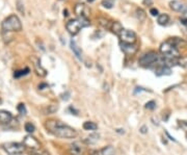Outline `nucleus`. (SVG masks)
Segmentation results:
<instances>
[{
	"label": "nucleus",
	"instance_id": "nucleus-32",
	"mask_svg": "<svg viewBox=\"0 0 187 155\" xmlns=\"http://www.w3.org/2000/svg\"><path fill=\"white\" fill-rule=\"evenodd\" d=\"M179 65L187 66V56L183 57V58H181V60H179Z\"/></svg>",
	"mask_w": 187,
	"mask_h": 155
},
{
	"label": "nucleus",
	"instance_id": "nucleus-37",
	"mask_svg": "<svg viewBox=\"0 0 187 155\" xmlns=\"http://www.w3.org/2000/svg\"><path fill=\"white\" fill-rule=\"evenodd\" d=\"M145 4H152V0H143Z\"/></svg>",
	"mask_w": 187,
	"mask_h": 155
},
{
	"label": "nucleus",
	"instance_id": "nucleus-14",
	"mask_svg": "<svg viewBox=\"0 0 187 155\" xmlns=\"http://www.w3.org/2000/svg\"><path fill=\"white\" fill-rule=\"evenodd\" d=\"M12 114H10V111H6V110H2V109H0V123L1 124H8L12 121Z\"/></svg>",
	"mask_w": 187,
	"mask_h": 155
},
{
	"label": "nucleus",
	"instance_id": "nucleus-18",
	"mask_svg": "<svg viewBox=\"0 0 187 155\" xmlns=\"http://www.w3.org/2000/svg\"><path fill=\"white\" fill-rule=\"evenodd\" d=\"M99 155H114V150L111 146H107V147L103 148L102 150L98 151Z\"/></svg>",
	"mask_w": 187,
	"mask_h": 155
},
{
	"label": "nucleus",
	"instance_id": "nucleus-16",
	"mask_svg": "<svg viewBox=\"0 0 187 155\" xmlns=\"http://www.w3.org/2000/svg\"><path fill=\"white\" fill-rule=\"evenodd\" d=\"M99 140H100V134L99 133H93V134L88 135L86 139H84V143L87 144V145H93V144H96Z\"/></svg>",
	"mask_w": 187,
	"mask_h": 155
},
{
	"label": "nucleus",
	"instance_id": "nucleus-22",
	"mask_svg": "<svg viewBox=\"0 0 187 155\" xmlns=\"http://www.w3.org/2000/svg\"><path fill=\"white\" fill-rule=\"evenodd\" d=\"M34 67H35V71L39 75H41V76L46 75V71H45V69H43V68L41 67V65H40L39 62H36L35 64H34Z\"/></svg>",
	"mask_w": 187,
	"mask_h": 155
},
{
	"label": "nucleus",
	"instance_id": "nucleus-2",
	"mask_svg": "<svg viewBox=\"0 0 187 155\" xmlns=\"http://www.w3.org/2000/svg\"><path fill=\"white\" fill-rule=\"evenodd\" d=\"M3 32H10V31H21L22 30V23L17 15H10L3 20L1 24Z\"/></svg>",
	"mask_w": 187,
	"mask_h": 155
},
{
	"label": "nucleus",
	"instance_id": "nucleus-8",
	"mask_svg": "<svg viewBox=\"0 0 187 155\" xmlns=\"http://www.w3.org/2000/svg\"><path fill=\"white\" fill-rule=\"evenodd\" d=\"M169 8L180 14H187V5L185 3L181 2V1H178V0L171 1L169 2Z\"/></svg>",
	"mask_w": 187,
	"mask_h": 155
},
{
	"label": "nucleus",
	"instance_id": "nucleus-3",
	"mask_svg": "<svg viewBox=\"0 0 187 155\" xmlns=\"http://www.w3.org/2000/svg\"><path fill=\"white\" fill-rule=\"evenodd\" d=\"M160 52L162 55L167 57H178L180 56L179 50L177 49V46L174 45L171 41H166L160 45Z\"/></svg>",
	"mask_w": 187,
	"mask_h": 155
},
{
	"label": "nucleus",
	"instance_id": "nucleus-5",
	"mask_svg": "<svg viewBox=\"0 0 187 155\" xmlns=\"http://www.w3.org/2000/svg\"><path fill=\"white\" fill-rule=\"evenodd\" d=\"M3 149L8 155H19L24 152L25 146L20 143H6L3 145Z\"/></svg>",
	"mask_w": 187,
	"mask_h": 155
},
{
	"label": "nucleus",
	"instance_id": "nucleus-29",
	"mask_svg": "<svg viewBox=\"0 0 187 155\" xmlns=\"http://www.w3.org/2000/svg\"><path fill=\"white\" fill-rule=\"evenodd\" d=\"M18 110L20 111L21 115H25L26 114V108H25V105L24 104H19L18 105Z\"/></svg>",
	"mask_w": 187,
	"mask_h": 155
},
{
	"label": "nucleus",
	"instance_id": "nucleus-26",
	"mask_svg": "<svg viewBox=\"0 0 187 155\" xmlns=\"http://www.w3.org/2000/svg\"><path fill=\"white\" fill-rule=\"evenodd\" d=\"M25 130L29 133H32L34 131V125L31 123H26L25 124Z\"/></svg>",
	"mask_w": 187,
	"mask_h": 155
},
{
	"label": "nucleus",
	"instance_id": "nucleus-6",
	"mask_svg": "<svg viewBox=\"0 0 187 155\" xmlns=\"http://www.w3.org/2000/svg\"><path fill=\"white\" fill-rule=\"evenodd\" d=\"M117 36L119 38L121 42L123 43H129V44H134L135 41H136V34H135L134 31L132 30H128V29L123 28L121 30Z\"/></svg>",
	"mask_w": 187,
	"mask_h": 155
},
{
	"label": "nucleus",
	"instance_id": "nucleus-10",
	"mask_svg": "<svg viewBox=\"0 0 187 155\" xmlns=\"http://www.w3.org/2000/svg\"><path fill=\"white\" fill-rule=\"evenodd\" d=\"M119 46H121V49L123 50V52L127 55H133L135 52L137 51V47L135 46L134 44H129V43H123V42H121Z\"/></svg>",
	"mask_w": 187,
	"mask_h": 155
},
{
	"label": "nucleus",
	"instance_id": "nucleus-19",
	"mask_svg": "<svg viewBox=\"0 0 187 155\" xmlns=\"http://www.w3.org/2000/svg\"><path fill=\"white\" fill-rule=\"evenodd\" d=\"M135 17L137 18V20L139 21H145V17H147V15H145V12L143 10V8H136V10H135Z\"/></svg>",
	"mask_w": 187,
	"mask_h": 155
},
{
	"label": "nucleus",
	"instance_id": "nucleus-7",
	"mask_svg": "<svg viewBox=\"0 0 187 155\" xmlns=\"http://www.w3.org/2000/svg\"><path fill=\"white\" fill-rule=\"evenodd\" d=\"M66 28L67 30L69 31V34H72V36H76V34L81 30V28H83L82 24L79 21V19H73V20H70L66 24Z\"/></svg>",
	"mask_w": 187,
	"mask_h": 155
},
{
	"label": "nucleus",
	"instance_id": "nucleus-15",
	"mask_svg": "<svg viewBox=\"0 0 187 155\" xmlns=\"http://www.w3.org/2000/svg\"><path fill=\"white\" fill-rule=\"evenodd\" d=\"M70 46H71V49H72V51L74 52V54H75V56L77 57L78 60H82V52H81L80 48L77 46V44L75 43V41H71L70 43Z\"/></svg>",
	"mask_w": 187,
	"mask_h": 155
},
{
	"label": "nucleus",
	"instance_id": "nucleus-36",
	"mask_svg": "<svg viewBox=\"0 0 187 155\" xmlns=\"http://www.w3.org/2000/svg\"><path fill=\"white\" fill-rule=\"evenodd\" d=\"M62 96H63V97H62L63 100H69V98H70V97H69V96H70V93L67 92V93H66V97H65V95H62Z\"/></svg>",
	"mask_w": 187,
	"mask_h": 155
},
{
	"label": "nucleus",
	"instance_id": "nucleus-35",
	"mask_svg": "<svg viewBox=\"0 0 187 155\" xmlns=\"http://www.w3.org/2000/svg\"><path fill=\"white\" fill-rule=\"evenodd\" d=\"M139 130H140V132H141V133H143V134H145V133H147V131H148V127L143 126Z\"/></svg>",
	"mask_w": 187,
	"mask_h": 155
},
{
	"label": "nucleus",
	"instance_id": "nucleus-1",
	"mask_svg": "<svg viewBox=\"0 0 187 155\" xmlns=\"http://www.w3.org/2000/svg\"><path fill=\"white\" fill-rule=\"evenodd\" d=\"M46 128L52 134L61 139H74L77 136V131L74 128L63 124L60 121L50 120L46 122Z\"/></svg>",
	"mask_w": 187,
	"mask_h": 155
},
{
	"label": "nucleus",
	"instance_id": "nucleus-38",
	"mask_svg": "<svg viewBox=\"0 0 187 155\" xmlns=\"http://www.w3.org/2000/svg\"><path fill=\"white\" fill-rule=\"evenodd\" d=\"M88 2H93V1H95V0H87Z\"/></svg>",
	"mask_w": 187,
	"mask_h": 155
},
{
	"label": "nucleus",
	"instance_id": "nucleus-24",
	"mask_svg": "<svg viewBox=\"0 0 187 155\" xmlns=\"http://www.w3.org/2000/svg\"><path fill=\"white\" fill-rule=\"evenodd\" d=\"M99 23L101 24L103 27H105V28H110V27H111V25H110V23H109V21L106 20V19H104V18L99 19Z\"/></svg>",
	"mask_w": 187,
	"mask_h": 155
},
{
	"label": "nucleus",
	"instance_id": "nucleus-34",
	"mask_svg": "<svg viewBox=\"0 0 187 155\" xmlns=\"http://www.w3.org/2000/svg\"><path fill=\"white\" fill-rule=\"evenodd\" d=\"M179 20H180V22H181V24H183V25L186 26V27H187V18L182 17V18H180Z\"/></svg>",
	"mask_w": 187,
	"mask_h": 155
},
{
	"label": "nucleus",
	"instance_id": "nucleus-27",
	"mask_svg": "<svg viewBox=\"0 0 187 155\" xmlns=\"http://www.w3.org/2000/svg\"><path fill=\"white\" fill-rule=\"evenodd\" d=\"M28 72H29V69H27V68H26L25 70L17 71V72L15 73V77H20V76H22V75H26V74H28Z\"/></svg>",
	"mask_w": 187,
	"mask_h": 155
},
{
	"label": "nucleus",
	"instance_id": "nucleus-21",
	"mask_svg": "<svg viewBox=\"0 0 187 155\" xmlns=\"http://www.w3.org/2000/svg\"><path fill=\"white\" fill-rule=\"evenodd\" d=\"M98 128L96 123L91 121H87V122H84L83 123V129L84 130H96Z\"/></svg>",
	"mask_w": 187,
	"mask_h": 155
},
{
	"label": "nucleus",
	"instance_id": "nucleus-28",
	"mask_svg": "<svg viewBox=\"0 0 187 155\" xmlns=\"http://www.w3.org/2000/svg\"><path fill=\"white\" fill-rule=\"evenodd\" d=\"M155 107H156L155 101H150V102H148V103L145 104V108L148 109H154Z\"/></svg>",
	"mask_w": 187,
	"mask_h": 155
},
{
	"label": "nucleus",
	"instance_id": "nucleus-31",
	"mask_svg": "<svg viewBox=\"0 0 187 155\" xmlns=\"http://www.w3.org/2000/svg\"><path fill=\"white\" fill-rule=\"evenodd\" d=\"M33 155H49V154H48V152L45 150H40V151H35V152L33 153Z\"/></svg>",
	"mask_w": 187,
	"mask_h": 155
},
{
	"label": "nucleus",
	"instance_id": "nucleus-12",
	"mask_svg": "<svg viewBox=\"0 0 187 155\" xmlns=\"http://www.w3.org/2000/svg\"><path fill=\"white\" fill-rule=\"evenodd\" d=\"M69 151L72 155H83V153H84V150L79 145V143H73L72 145H70Z\"/></svg>",
	"mask_w": 187,
	"mask_h": 155
},
{
	"label": "nucleus",
	"instance_id": "nucleus-20",
	"mask_svg": "<svg viewBox=\"0 0 187 155\" xmlns=\"http://www.w3.org/2000/svg\"><path fill=\"white\" fill-rule=\"evenodd\" d=\"M110 29L112 30V32H113V34H115L117 36V34L121 32V30L123 29V26L121 25V23H119V22H112Z\"/></svg>",
	"mask_w": 187,
	"mask_h": 155
},
{
	"label": "nucleus",
	"instance_id": "nucleus-13",
	"mask_svg": "<svg viewBox=\"0 0 187 155\" xmlns=\"http://www.w3.org/2000/svg\"><path fill=\"white\" fill-rule=\"evenodd\" d=\"M155 74L156 76H167L171 74V68L166 67V66H159L156 68Z\"/></svg>",
	"mask_w": 187,
	"mask_h": 155
},
{
	"label": "nucleus",
	"instance_id": "nucleus-23",
	"mask_svg": "<svg viewBox=\"0 0 187 155\" xmlns=\"http://www.w3.org/2000/svg\"><path fill=\"white\" fill-rule=\"evenodd\" d=\"M101 4L105 8H112L114 5V0H102Z\"/></svg>",
	"mask_w": 187,
	"mask_h": 155
},
{
	"label": "nucleus",
	"instance_id": "nucleus-11",
	"mask_svg": "<svg viewBox=\"0 0 187 155\" xmlns=\"http://www.w3.org/2000/svg\"><path fill=\"white\" fill-rule=\"evenodd\" d=\"M74 12L78 16V18L79 17L87 18V8H86V6L84 4H80V3L76 4L75 8H74Z\"/></svg>",
	"mask_w": 187,
	"mask_h": 155
},
{
	"label": "nucleus",
	"instance_id": "nucleus-25",
	"mask_svg": "<svg viewBox=\"0 0 187 155\" xmlns=\"http://www.w3.org/2000/svg\"><path fill=\"white\" fill-rule=\"evenodd\" d=\"M58 109V106L55 105V104H51V105L48 106V108H47V112L48 114H53V112H55V111Z\"/></svg>",
	"mask_w": 187,
	"mask_h": 155
},
{
	"label": "nucleus",
	"instance_id": "nucleus-4",
	"mask_svg": "<svg viewBox=\"0 0 187 155\" xmlns=\"http://www.w3.org/2000/svg\"><path fill=\"white\" fill-rule=\"evenodd\" d=\"M159 58V54H157L156 52L151 51L143 54V56L140 57L139 60H138V64H139L141 67L145 68H150L154 65H157V62H158Z\"/></svg>",
	"mask_w": 187,
	"mask_h": 155
},
{
	"label": "nucleus",
	"instance_id": "nucleus-33",
	"mask_svg": "<svg viewBox=\"0 0 187 155\" xmlns=\"http://www.w3.org/2000/svg\"><path fill=\"white\" fill-rule=\"evenodd\" d=\"M150 14L152 16H158V10L157 8H151L150 10Z\"/></svg>",
	"mask_w": 187,
	"mask_h": 155
},
{
	"label": "nucleus",
	"instance_id": "nucleus-17",
	"mask_svg": "<svg viewBox=\"0 0 187 155\" xmlns=\"http://www.w3.org/2000/svg\"><path fill=\"white\" fill-rule=\"evenodd\" d=\"M157 22H158L159 25H167V23L169 22V15H166V14L159 15L158 16V19H157Z\"/></svg>",
	"mask_w": 187,
	"mask_h": 155
},
{
	"label": "nucleus",
	"instance_id": "nucleus-30",
	"mask_svg": "<svg viewBox=\"0 0 187 155\" xmlns=\"http://www.w3.org/2000/svg\"><path fill=\"white\" fill-rule=\"evenodd\" d=\"M179 126L181 127L183 130L187 131V122L186 121H179Z\"/></svg>",
	"mask_w": 187,
	"mask_h": 155
},
{
	"label": "nucleus",
	"instance_id": "nucleus-9",
	"mask_svg": "<svg viewBox=\"0 0 187 155\" xmlns=\"http://www.w3.org/2000/svg\"><path fill=\"white\" fill-rule=\"evenodd\" d=\"M23 144L25 147H28L31 150H38L40 148V143L36 141V139H34L31 135H26L24 137Z\"/></svg>",
	"mask_w": 187,
	"mask_h": 155
}]
</instances>
